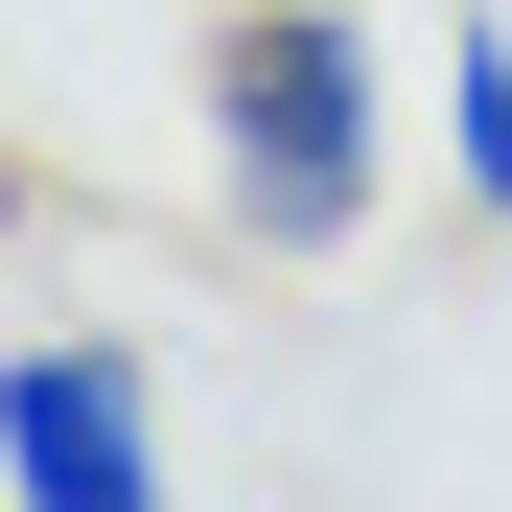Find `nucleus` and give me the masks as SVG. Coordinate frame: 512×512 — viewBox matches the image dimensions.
Returning a JSON list of instances; mask_svg holds the SVG:
<instances>
[{
	"mask_svg": "<svg viewBox=\"0 0 512 512\" xmlns=\"http://www.w3.org/2000/svg\"><path fill=\"white\" fill-rule=\"evenodd\" d=\"M210 163L256 256H350L373 233V24L350 0H256L210 47Z\"/></svg>",
	"mask_w": 512,
	"mask_h": 512,
	"instance_id": "1",
	"label": "nucleus"
},
{
	"mask_svg": "<svg viewBox=\"0 0 512 512\" xmlns=\"http://www.w3.org/2000/svg\"><path fill=\"white\" fill-rule=\"evenodd\" d=\"M0 489H24V512H163V396H140V350H94V326L0 350Z\"/></svg>",
	"mask_w": 512,
	"mask_h": 512,
	"instance_id": "2",
	"label": "nucleus"
},
{
	"mask_svg": "<svg viewBox=\"0 0 512 512\" xmlns=\"http://www.w3.org/2000/svg\"><path fill=\"white\" fill-rule=\"evenodd\" d=\"M443 140H466V210H512V47L489 24L443 47Z\"/></svg>",
	"mask_w": 512,
	"mask_h": 512,
	"instance_id": "3",
	"label": "nucleus"
}]
</instances>
